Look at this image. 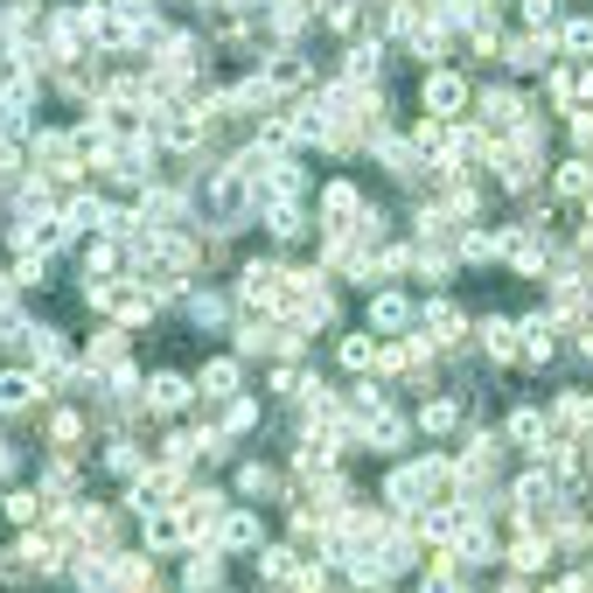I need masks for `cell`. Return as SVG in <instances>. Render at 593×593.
Wrapping results in <instances>:
<instances>
[{"label": "cell", "mask_w": 593, "mask_h": 593, "mask_svg": "<svg viewBox=\"0 0 593 593\" xmlns=\"http://www.w3.org/2000/svg\"><path fill=\"white\" fill-rule=\"evenodd\" d=\"M189 398H196V377H182V370H154L147 377V412H161V419L189 412Z\"/></svg>", "instance_id": "8fae6325"}, {"label": "cell", "mask_w": 593, "mask_h": 593, "mask_svg": "<svg viewBox=\"0 0 593 593\" xmlns=\"http://www.w3.org/2000/svg\"><path fill=\"white\" fill-rule=\"evenodd\" d=\"M14 468H21V454H14V447H8V441H0V482H8V475H14Z\"/></svg>", "instance_id": "f6af8a7d"}, {"label": "cell", "mask_w": 593, "mask_h": 593, "mask_svg": "<svg viewBox=\"0 0 593 593\" xmlns=\"http://www.w3.org/2000/svg\"><path fill=\"white\" fill-rule=\"evenodd\" d=\"M307 70H315V63H307V57H300L294 42H273L266 57H259V77H266V91H273V98L300 91V85H307Z\"/></svg>", "instance_id": "52a82bcc"}, {"label": "cell", "mask_w": 593, "mask_h": 593, "mask_svg": "<svg viewBox=\"0 0 593 593\" xmlns=\"http://www.w3.org/2000/svg\"><path fill=\"white\" fill-rule=\"evenodd\" d=\"M377 70H384V42H377V36H364V42H349V49H343V77H356V85H370Z\"/></svg>", "instance_id": "484cf974"}, {"label": "cell", "mask_w": 593, "mask_h": 593, "mask_svg": "<svg viewBox=\"0 0 593 593\" xmlns=\"http://www.w3.org/2000/svg\"><path fill=\"white\" fill-rule=\"evenodd\" d=\"M36 488H42L49 503H70V496H77V475H70V468H49V475H42Z\"/></svg>", "instance_id": "60d3db41"}, {"label": "cell", "mask_w": 593, "mask_h": 593, "mask_svg": "<svg viewBox=\"0 0 593 593\" xmlns=\"http://www.w3.org/2000/svg\"><path fill=\"white\" fill-rule=\"evenodd\" d=\"M349 412H356V419H377V412H392V392H384V384H370V377H356Z\"/></svg>", "instance_id": "8d00e7d4"}, {"label": "cell", "mask_w": 593, "mask_h": 593, "mask_svg": "<svg viewBox=\"0 0 593 593\" xmlns=\"http://www.w3.org/2000/svg\"><path fill=\"white\" fill-rule=\"evenodd\" d=\"M503 441H510V447H524L531 461H545V447H552V412L517 405V412H510V426H503Z\"/></svg>", "instance_id": "9c48e42d"}, {"label": "cell", "mask_w": 593, "mask_h": 593, "mask_svg": "<svg viewBox=\"0 0 593 593\" xmlns=\"http://www.w3.org/2000/svg\"><path fill=\"white\" fill-rule=\"evenodd\" d=\"M182 586H189V593H217V586H224V552H217V545H189Z\"/></svg>", "instance_id": "2e32d148"}, {"label": "cell", "mask_w": 593, "mask_h": 593, "mask_svg": "<svg viewBox=\"0 0 593 593\" xmlns=\"http://www.w3.org/2000/svg\"><path fill=\"white\" fill-rule=\"evenodd\" d=\"M377 349H384V335H370V328H356V335L335 343V356H343L349 377H370V370H377Z\"/></svg>", "instance_id": "e0dca14e"}, {"label": "cell", "mask_w": 593, "mask_h": 593, "mask_svg": "<svg viewBox=\"0 0 593 593\" xmlns=\"http://www.w3.org/2000/svg\"><path fill=\"white\" fill-rule=\"evenodd\" d=\"M559 49H573V57H593V21H586V14H573V21L559 29Z\"/></svg>", "instance_id": "f35d334b"}, {"label": "cell", "mask_w": 593, "mask_h": 593, "mask_svg": "<svg viewBox=\"0 0 593 593\" xmlns=\"http://www.w3.org/2000/svg\"><path fill=\"white\" fill-rule=\"evenodd\" d=\"M552 552H559V545H552V537H545V531H524V537H517V545H510L503 559H510V565H517V573H524V580H531V573H545V565H552Z\"/></svg>", "instance_id": "44dd1931"}, {"label": "cell", "mask_w": 593, "mask_h": 593, "mask_svg": "<svg viewBox=\"0 0 593 593\" xmlns=\"http://www.w3.org/2000/svg\"><path fill=\"white\" fill-rule=\"evenodd\" d=\"M419 335L433 349H461V343H468V315H461L454 300H426L419 307Z\"/></svg>", "instance_id": "ba28073f"}, {"label": "cell", "mask_w": 593, "mask_h": 593, "mask_svg": "<svg viewBox=\"0 0 593 593\" xmlns=\"http://www.w3.org/2000/svg\"><path fill=\"white\" fill-rule=\"evenodd\" d=\"M259 426V405L251 398H224V433H251Z\"/></svg>", "instance_id": "ab89813d"}, {"label": "cell", "mask_w": 593, "mask_h": 593, "mask_svg": "<svg viewBox=\"0 0 593 593\" xmlns=\"http://www.w3.org/2000/svg\"><path fill=\"white\" fill-rule=\"evenodd\" d=\"M412 426H419L426 441H441V433H454V426H461V398H426V405H419V419H412Z\"/></svg>", "instance_id": "4316f807"}, {"label": "cell", "mask_w": 593, "mask_h": 593, "mask_svg": "<svg viewBox=\"0 0 593 593\" xmlns=\"http://www.w3.org/2000/svg\"><path fill=\"white\" fill-rule=\"evenodd\" d=\"M63 238H70L63 210H14V224H8V245L14 251H57Z\"/></svg>", "instance_id": "3957f363"}, {"label": "cell", "mask_w": 593, "mask_h": 593, "mask_svg": "<svg viewBox=\"0 0 593 593\" xmlns=\"http://www.w3.org/2000/svg\"><path fill=\"white\" fill-rule=\"evenodd\" d=\"M238 384H245V364H238V356H210L202 377H196V398L224 405V398H238Z\"/></svg>", "instance_id": "5bb4252c"}, {"label": "cell", "mask_w": 593, "mask_h": 593, "mask_svg": "<svg viewBox=\"0 0 593 593\" xmlns=\"http://www.w3.org/2000/svg\"><path fill=\"white\" fill-rule=\"evenodd\" d=\"M552 57H559V49L545 36H503V63L510 70H552Z\"/></svg>", "instance_id": "d6986e66"}, {"label": "cell", "mask_w": 593, "mask_h": 593, "mask_svg": "<svg viewBox=\"0 0 593 593\" xmlns=\"http://www.w3.org/2000/svg\"><path fill=\"white\" fill-rule=\"evenodd\" d=\"M524 21H531V29H552V21H559V0H524Z\"/></svg>", "instance_id": "7bdbcfd3"}, {"label": "cell", "mask_w": 593, "mask_h": 593, "mask_svg": "<svg viewBox=\"0 0 593 593\" xmlns=\"http://www.w3.org/2000/svg\"><path fill=\"white\" fill-rule=\"evenodd\" d=\"M580 251H593V217H586V230H580Z\"/></svg>", "instance_id": "7dc6e473"}, {"label": "cell", "mask_w": 593, "mask_h": 593, "mask_svg": "<svg viewBox=\"0 0 593 593\" xmlns=\"http://www.w3.org/2000/svg\"><path fill=\"white\" fill-rule=\"evenodd\" d=\"M377 593H384V586H377Z\"/></svg>", "instance_id": "681fc988"}, {"label": "cell", "mask_w": 593, "mask_h": 593, "mask_svg": "<svg viewBox=\"0 0 593 593\" xmlns=\"http://www.w3.org/2000/svg\"><path fill=\"white\" fill-rule=\"evenodd\" d=\"M140 537H147V552H182V545H196V537H189V517H182V503L140 510Z\"/></svg>", "instance_id": "8992f818"}, {"label": "cell", "mask_w": 593, "mask_h": 593, "mask_svg": "<svg viewBox=\"0 0 593 593\" xmlns=\"http://www.w3.org/2000/svg\"><path fill=\"white\" fill-rule=\"evenodd\" d=\"M364 328L370 335H384V343H392V335H405V328H419V307H412L398 287H377L370 294V307H364Z\"/></svg>", "instance_id": "5b68a950"}, {"label": "cell", "mask_w": 593, "mask_h": 593, "mask_svg": "<svg viewBox=\"0 0 593 593\" xmlns=\"http://www.w3.org/2000/svg\"><path fill=\"white\" fill-rule=\"evenodd\" d=\"M106 175H119L126 189H154V175H161V140H147V134L140 140H119Z\"/></svg>", "instance_id": "7a4b0ae2"}, {"label": "cell", "mask_w": 593, "mask_h": 593, "mask_svg": "<svg viewBox=\"0 0 593 593\" xmlns=\"http://www.w3.org/2000/svg\"><path fill=\"white\" fill-rule=\"evenodd\" d=\"M63 224H70V238H77V230H91V238H98V230H106V196H70L63 202Z\"/></svg>", "instance_id": "f1b7e54d"}, {"label": "cell", "mask_w": 593, "mask_h": 593, "mask_svg": "<svg viewBox=\"0 0 593 593\" xmlns=\"http://www.w3.org/2000/svg\"><path fill=\"white\" fill-rule=\"evenodd\" d=\"M300 573H307V565H300L294 545H259V580L266 586H300Z\"/></svg>", "instance_id": "ac0fdd59"}, {"label": "cell", "mask_w": 593, "mask_h": 593, "mask_svg": "<svg viewBox=\"0 0 593 593\" xmlns=\"http://www.w3.org/2000/svg\"><path fill=\"white\" fill-rule=\"evenodd\" d=\"M475 112H482V134H510V126H517L531 106H524L510 85H482V91H475Z\"/></svg>", "instance_id": "30bf717a"}, {"label": "cell", "mask_w": 593, "mask_h": 593, "mask_svg": "<svg viewBox=\"0 0 593 593\" xmlns=\"http://www.w3.org/2000/svg\"><path fill=\"white\" fill-rule=\"evenodd\" d=\"M259 217H266V238H279V245H294L300 230H307V210H300V202H259Z\"/></svg>", "instance_id": "7402d4cb"}, {"label": "cell", "mask_w": 593, "mask_h": 593, "mask_svg": "<svg viewBox=\"0 0 593 593\" xmlns=\"http://www.w3.org/2000/svg\"><path fill=\"white\" fill-rule=\"evenodd\" d=\"M565 134H573L580 154H593V112H573V126H565Z\"/></svg>", "instance_id": "ee69618b"}, {"label": "cell", "mask_w": 593, "mask_h": 593, "mask_svg": "<svg viewBox=\"0 0 593 593\" xmlns=\"http://www.w3.org/2000/svg\"><path fill=\"white\" fill-rule=\"evenodd\" d=\"M482 356H488V364H517V356H524V328L517 322H510V315H482Z\"/></svg>", "instance_id": "7c38bea8"}, {"label": "cell", "mask_w": 593, "mask_h": 593, "mask_svg": "<svg viewBox=\"0 0 593 593\" xmlns=\"http://www.w3.org/2000/svg\"><path fill=\"white\" fill-rule=\"evenodd\" d=\"M42 251H14V287H42Z\"/></svg>", "instance_id": "b9f144b4"}, {"label": "cell", "mask_w": 593, "mask_h": 593, "mask_svg": "<svg viewBox=\"0 0 593 593\" xmlns=\"http://www.w3.org/2000/svg\"><path fill=\"white\" fill-rule=\"evenodd\" d=\"M537 593H580V580H559V586H537Z\"/></svg>", "instance_id": "bcb514c9"}, {"label": "cell", "mask_w": 593, "mask_h": 593, "mask_svg": "<svg viewBox=\"0 0 593 593\" xmlns=\"http://www.w3.org/2000/svg\"><path fill=\"white\" fill-rule=\"evenodd\" d=\"M77 441H85V412H49V447L57 454H77Z\"/></svg>", "instance_id": "e575fe53"}, {"label": "cell", "mask_w": 593, "mask_h": 593, "mask_svg": "<svg viewBox=\"0 0 593 593\" xmlns=\"http://www.w3.org/2000/svg\"><path fill=\"white\" fill-rule=\"evenodd\" d=\"M517 328H524V364H552V349H559L552 335H559V322H552V315H524Z\"/></svg>", "instance_id": "d4e9b609"}, {"label": "cell", "mask_w": 593, "mask_h": 593, "mask_svg": "<svg viewBox=\"0 0 593 593\" xmlns=\"http://www.w3.org/2000/svg\"><path fill=\"white\" fill-rule=\"evenodd\" d=\"M85 364H91V370H119V364H126V328H119V322L91 335V356H85Z\"/></svg>", "instance_id": "f546056e"}, {"label": "cell", "mask_w": 593, "mask_h": 593, "mask_svg": "<svg viewBox=\"0 0 593 593\" xmlns=\"http://www.w3.org/2000/svg\"><path fill=\"white\" fill-rule=\"evenodd\" d=\"M238 496H251V503H259V496H287V482H279L266 461H245V468H238Z\"/></svg>", "instance_id": "4dcf8cb0"}, {"label": "cell", "mask_w": 593, "mask_h": 593, "mask_svg": "<svg viewBox=\"0 0 593 593\" xmlns=\"http://www.w3.org/2000/svg\"><path fill=\"white\" fill-rule=\"evenodd\" d=\"M370 202L356 196V182H328L322 189V202H315V217H322V238H349L356 230V217H364Z\"/></svg>", "instance_id": "277c9868"}, {"label": "cell", "mask_w": 593, "mask_h": 593, "mask_svg": "<svg viewBox=\"0 0 593 593\" xmlns=\"http://www.w3.org/2000/svg\"><path fill=\"white\" fill-rule=\"evenodd\" d=\"M49 392H42V377L36 370H0V419L8 412H29V405H42Z\"/></svg>", "instance_id": "9a60e30c"}, {"label": "cell", "mask_w": 593, "mask_h": 593, "mask_svg": "<svg viewBox=\"0 0 593 593\" xmlns=\"http://www.w3.org/2000/svg\"><path fill=\"white\" fill-rule=\"evenodd\" d=\"M126 273V245L119 238H91L85 245V287H91V279H119Z\"/></svg>", "instance_id": "ffe728a7"}, {"label": "cell", "mask_w": 593, "mask_h": 593, "mask_svg": "<svg viewBox=\"0 0 593 593\" xmlns=\"http://www.w3.org/2000/svg\"><path fill=\"white\" fill-rule=\"evenodd\" d=\"M419 106L433 112V119H454V112H475V85L461 70H441L433 63L426 77H419Z\"/></svg>", "instance_id": "6da1fadb"}, {"label": "cell", "mask_w": 593, "mask_h": 593, "mask_svg": "<svg viewBox=\"0 0 593 593\" xmlns=\"http://www.w3.org/2000/svg\"><path fill=\"white\" fill-rule=\"evenodd\" d=\"M106 468H112V475H126V482H140V475L154 468V461H147V454H140V447H134V441L119 433V441L106 447Z\"/></svg>", "instance_id": "836d02e7"}, {"label": "cell", "mask_w": 593, "mask_h": 593, "mask_svg": "<svg viewBox=\"0 0 593 593\" xmlns=\"http://www.w3.org/2000/svg\"><path fill=\"white\" fill-rule=\"evenodd\" d=\"M210 545L217 552H259L266 545V524L251 517V510H224V524L210 531Z\"/></svg>", "instance_id": "4fadbf2b"}, {"label": "cell", "mask_w": 593, "mask_h": 593, "mask_svg": "<svg viewBox=\"0 0 593 593\" xmlns=\"http://www.w3.org/2000/svg\"><path fill=\"white\" fill-rule=\"evenodd\" d=\"M364 441H370V454H398L412 441V426L398 419V412H377V419H364Z\"/></svg>", "instance_id": "cb8c5ba5"}, {"label": "cell", "mask_w": 593, "mask_h": 593, "mask_svg": "<svg viewBox=\"0 0 593 593\" xmlns=\"http://www.w3.org/2000/svg\"><path fill=\"white\" fill-rule=\"evenodd\" d=\"M112 573H119V593H147V586H154V559H140V552H112Z\"/></svg>", "instance_id": "d6a6232c"}, {"label": "cell", "mask_w": 593, "mask_h": 593, "mask_svg": "<svg viewBox=\"0 0 593 593\" xmlns=\"http://www.w3.org/2000/svg\"><path fill=\"white\" fill-rule=\"evenodd\" d=\"M42 517H49L42 488H14V496H8V524H42Z\"/></svg>", "instance_id": "74e56055"}, {"label": "cell", "mask_w": 593, "mask_h": 593, "mask_svg": "<svg viewBox=\"0 0 593 593\" xmlns=\"http://www.w3.org/2000/svg\"><path fill=\"white\" fill-rule=\"evenodd\" d=\"M503 238H510V230H461V238H454V259L488 266V259H503Z\"/></svg>", "instance_id": "603a6c76"}, {"label": "cell", "mask_w": 593, "mask_h": 593, "mask_svg": "<svg viewBox=\"0 0 593 593\" xmlns=\"http://www.w3.org/2000/svg\"><path fill=\"white\" fill-rule=\"evenodd\" d=\"M552 189H559V196H573V202H586V196H593V154H573V161L552 175Z\"/></svg>", "instance_id": "83f0119b"}, {"label": "cell", "mask_w": 593, "mask_h": 593, "mask_svg": "<svg viewBox=\"0 0 593 593\" xmlns=\"http://www.w3.org/2000/svg\"><path fill=\"white\" fill-rule=\"evenodd\" d=\"M189 322H196V328H224V322H230V300H224L217 287L189 294Z\"/></svg>", "instance_id": "d590c367"}, {"label": "cell", "mask_w": 593, "mask_h": 593, "mask_svg": "<svg viewBox=\"0 0 593 593\" xmlns=\"http://www.w3.org/2000/svg\"><path fill=\"white\" fill-rule=\"evenodd\" d=\"M273 343H279V322H266V315L238 322V356H273Z\"/></svg>", "instance_id": "1f68e13d"}, {"label": "cell", "mask_w": 593, "mask_h": 593, "mask_svg": "<svg viewBox=\"0 0 593 593\" xmlns=\"http://www.w3.org/2000/svg\"><path fill=\"white\" fill-rule=\"evenodd\" d=\"M8 8H14V0H0V29H8Z\"/></svg>", "instance_id": "c3c4849f"}]
</instances>
